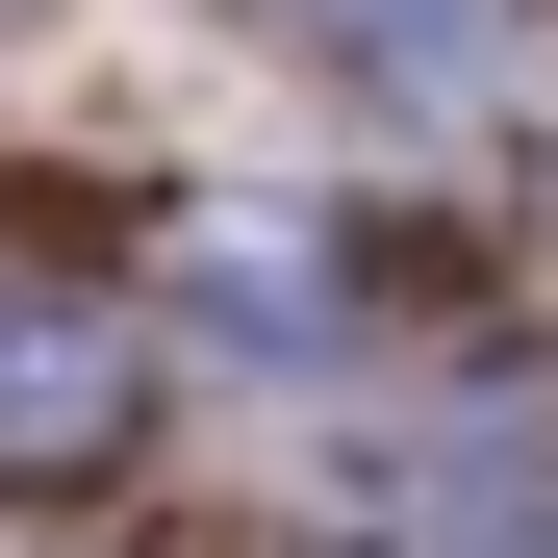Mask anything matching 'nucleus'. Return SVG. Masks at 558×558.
Returning <instances> with one entry per match:
<instances>
[{"mask_svg":"<svg viewBox=\"0 0 558 558\" xmlns=\"http://www.w3.org/2000/svg\"><path fill=\"white\" fill-rule=\"evenodd\" d=\"M102 432H128V305L51 279V254H0V483L26 457H102Z\"/></svg>","mask_w":558,"mask_h":558,"instance_id":"f257e3e1","label":"nucleus"},{"mask_svg":"<svg viewBox=\"0 0 558 558\" xmlns=\"http://www.w3.org/2000/svg\"><path fill=\"white\" fill-rule=\"evenodd\" d=\"M355 51H381V76H483V51H508V0H355Z\"/></svg>","mask_w":558,"mask_h":558,"instance_id":"f03ea898","label":"nucleus"}]
</instances>
